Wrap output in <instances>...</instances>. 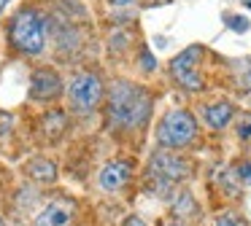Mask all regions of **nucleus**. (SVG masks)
Returning <instances> with one entry per match:
<instances>
[{
	"mask_svg": "<svg viewBox=\"0 0 251 226\" xmlns=\"http://www.w3.org/2000/svg\"><path fill=\"white\" fill-rule=\"evenodd\" d=\"M108 111L116 127H141L151 113V94L138 84L116 81L108 91Z\"/></svg>",
	"mask_w": 251,
	"mask_h": 226,
	"instance_id": "f257e3e1",
	"label": "nucleus"
},
{
	"mask_svg": "<svg viewBox=\"0 0 251 226\" xmlns=\"http://www.w3.org/2000/svg\"><path fill=\"white\" fill-rule=\"evenodd\" d=\"M46 38H49L46 16L35 8H22L8 24V41L22 54H33V57L41 54L46 48Z\"/></svg>",
	"mask_w": 251,
	"mask_h": 226,
	"instance_id": "f03ea898",
	"label": "nucleus"
},
{
	"mask_svg": "<svg viewBox=\"0 0 251 226\" xmlns=\"http://www.w3.org/2000/svg\"><path fill=\"white\" fill-rule=\"evenodd\" d=\"M195 135H197V121L189 111L165 113L157 127V140L165 148H184L195 140Z\"/></svg>",
	"mask_w": 251,
	"mask_h": 226,
	"instance_id": "7ed1b4c3",
	"label": "nucleus"
},
{
	"mask_svg": "<svg viewBox=\"0 0 251 226\" xmlns=\"http://www.w3.org/2000/svg\"><path fill=\"white\" fill-rule=\"evenodd\" d=\"M192 175V164L176 154H154L149 161V178L157 183L159 191H168L173 183L186 181Z\"/></svg>",
	"mask_w": 251,
	"mask_h": 226,
	"instance_id": "20e7f679",
	"label": "nucleus"
},
{
	"mask_svg": "<svg viewBox=\"0 0 251 226\" xmlns=\"http://www.w3.org/2000/svg\"><path fill=\"white\" fill-rule=\"evenodd\" d=\"M68 97H71V105L78 113H89L103 100V84L95 73H78L73 75L71 86H68Z\"/></svg>",
	"mask_w": 251,
	"mask_h": 226,
	"instance_id": "39448f33",
	"label": "nucleus"
},
{
	"mask_svg": "<svg viewBox=\"0 0 251 226\" xmlns=\"http://www.w3.org/2000/svg\"><path fill=\"white\" fill-rule=\"evenodd\" d=\"M200 57H202V46H189L170 62L173 78L189 91H200L202 89V78H200V73H197V59Z\"/></svg>",
	"mask_w": 251,
	"mask_h": 226,
	"instance_id": "423d86ee",
	"label": "nucleus"
},
{
	"mask_svg": "<svg viewBox=\"0 0 251 226\" xmlns=\"http://www.w3.org/2000/svg\"><path fill=\"white\" fill-rule=\"evenodd\" d=\"M62 91V81L54 70L41 68L33 73V81H30V97L33 100H54Z\"/></svg>",
	"mask_w": 251,
	"mask_h": 226,
	"instance_id": "0eeeda50",
	"label": "nucleus"
},
{
	"mask_svg": "<svg viewBox=\"0 0 251 226\" xmlns=\"http://www.w3.org/2000/svg\"><path fill=\"white\" fill-rule=\"evenodd\" d=\"M132 178V161H111L100 170L98 181H100V188L105 191H119L122 186H127Z\"/></svg>",
	"mask_w": 251,
	"mask_h": 226,
	"instance_id": "6e6552de",
	"label": "nucleus"
},
{
	"mask_svg": "<svg viewBox=\"0 0 251 226\" xmlns=\"http://www.w3.org/2000/svg\"><path fill=\"white\" fill-rule=\"evenodd\" d=\"M73 218V204L71 202H51L35 218V226H68Z\"/></svg>",
	"mask_w": 251,
	"mask_h": 226,
	"instance_id": "1a4fd4ad",
	"label": "nucleus"
},
{
	"mask_svg": "<svg viewBox=\"0 0 251 226\" xmlns=\"http://www.w3.org/2000/svg\"><path fill=\"white\" fill-rule=\"evenodd\" d=\"M232 113H235L232 102L222 100V102H213V105H208L205 111H202V116H205L208 127H213V129H224V127L229 124V118H232Z\"/></svg>",
	"mask_w": 251,
	"mask_h": 226,
	"instance_id": "9d476101",
	"label": "nucleus"
},
{
	"mask_svg": "<svg viewBox=\"0 0 251 226\" xmlns=\"http://www.w3.org/2000/svg\"><path fill=\"white\" fill-rule=\"evenodd\" d=\"M30 175H33L35 181H41V183H54L57 167L51 164V161H46V159H33V164H30Z\"/></svg>",
	"mask_w": 251,
	"mask_h": 226,
	"instance_id": "9b49d317",
	"label": "nucleus"
},
{
	"mask_svg": "<svg viewBox=\"0 0 251 226\" xmlns=\"http://www.w3.org/2000/svg\"><path fill=\"white\" fill-rule=\"evenodd\" d=\"M238 84L243 91H251V57L238 65Z\"/></svg>",
	"mask_w": 251,
	"mask_h": 226,
	"instance_id": "f8f14e48",
	"label": "nucleus"
},
{
	"mask_svg": "<svg viewBox=\"0 0 251 226\" xmlns=\"http://www.w3.org/2000/svg\"><path fill=\"white\" fill-rule=\"evenodd\" d=\"M44 124H46V129H49L51 135H57V132L65 129V116H62V113H49Z\"/></svg>",
	"mask_w": 251,
	"mask_h": 226,
	"instance_id": "ddd939ff",
	"label": "nucleus"
},
{
	"mask_svg": "<svg viewBox=\"0 0 251 226\" xmlns=\"http://www.w3.org/2000/svg\"><path fill=\"white\" fill-rule=\"evenodd\" d=\"M224 19H227L229 30H235V32H246V30H249V19H246V16H232V14H227Z\"/></svg>",
	"mask_w": 251,
	"mask_h": 226,
	"instance_id": "4468645a",
	"label": "nucleus"
},
{
	"mask_svg": "<svg viewBox=\"0 0 251 226\" xmlns=\"http://www.w3.org/2000/svg\"><path fill=\"white\" fill-rule=\"evenodd\" d=\"M238 137L240 140H249L251 137V116H243L238 121Z\"/></svg>",
	"mask_w": 251,
	"mask_h": 226,
	"instance_id": "2eb2a0df",
	"label": "nucleus"
},
{
	"mask_svg": "<svg viewBox=\"0 0 251 226\" xmlns=\"http://www.w3.org/2000/svg\"><path fill=\"white\" fill-rule=\"evenodd\" d=\"M235 175H238V181L251 183V161H243V164L235 167Z\"/></svg>",
	"mask_w": 251,
	"mask_h": 226,
	"instance_id": "dca6fc26",
	"label": "nucleus"
},
{
	"mask_svg": "<svg viewBox=\"0 0 251 226\" xmlns=\"http://www.w3.org/2000/svg\"><path fill=\"white\" fill-rule=\"evenodd\" d=\"M141 65H143V70H154V57L149 51H143L141 54Z\"/></svg>",
	"mask_w": 251,
	"mask_h": 226,
	"instance_id": "f3484780",
	"label": "nucleus"
},
{
	"mask_svg": "<svg viewBox=\"0 0 251 226\" xmlns=\"http://www.w3.org/2000/svg\"><path fill=\"white\" fill-rule=\"evenodd\" d=\"M216 226H243L238 218H232V215H224V218H219V224Z\"/></svg>",
	"mask_w": 251,
	"mask_h": 226,
	"instance_id": "a211bd4d",
	"label": "nucleus"
},
{
	"mask_svg": "<svg viewBox=\"0 0 251 226\" xmlns=\"http://www.w3.org/2000/svg\"><path fill=\"white\" fill-rule=\"evenodd\" d=\"M125 226H146V224H143V221L138 218V215H130V218L125 221Z\"/></svg>",
	"mask_w": 251,
	"mask_h": 226,
	"instance_id": "6ab92c4d",
	"label": "nucleus"
},
{
	"mask_svg": "<svg viewBox=\"0 0 251 226\" xmlns=\"http://www.w3.org/2000/svg\"><path fill=\"white\" fill-rule=\"evenodd\" d=\"M108 3L111 5H119V8H122V5H132L135 0H108Z\"/></svg>",
	"mask_w": 251,
	"mask_h": 226,
	"instance_id": "aec40b11",
	"label": "nucleus"
},
{
	"mask_svg": "<svg viewBox=\"0 0 251 226\" xmlns=\"http://www.w3.org/2000/svg\"><path fill=\"white\" fill-rule=\"evenodd\" d=\"M6 3H8V0H0V11H3V8H6Z\"/></svg>",
	"mask_w": 251,
	"mask_h": 226,
	"instance_id": "412c9836",
	"label": "nucleus"
},
{
	"mask_svg": "<svg viewBox=\"0 0 251 226\" xmlns=\"http://www.w3.org/2000/svg\"><path fill=\"white\" fill-rule=\"evenodd\" d=\"M246 5H249V8H251V0H246Z\"/></svg>",
	"mask_w": 251,
	"mask_h": 226,
	"instance_id": "4be33fe9",
	"label": "nucleus"
},
{
	"mask_svg": "<svg viewBox=\"0 0 251 226\" xmlns=\"http://www.w3.org/2000/svg\"><path fill=\"white\" fill-rule=\"evenodd\" d=\"M168 226H181V224H168Z\"/></svg>",
	"mask_w": 251,
	"mask_h": 226,
	"instance_id": "5701e85b",
	"label": "nucleus"
},
{
	"mask_svg": "<svg viewBox=\"0 0 251 226\" xmlns=\"http://www.w3.org/2000/svg\"><path fill=\"white\" fill-rule=\"evenodd\" d=\"M0 226H3V218H0Z\"/></svg>",
	"mask_w": 251,
	"mask_h": 226,
	"instance_id": "b1692460",
	"label": "nucleus"
}]
</instances>
